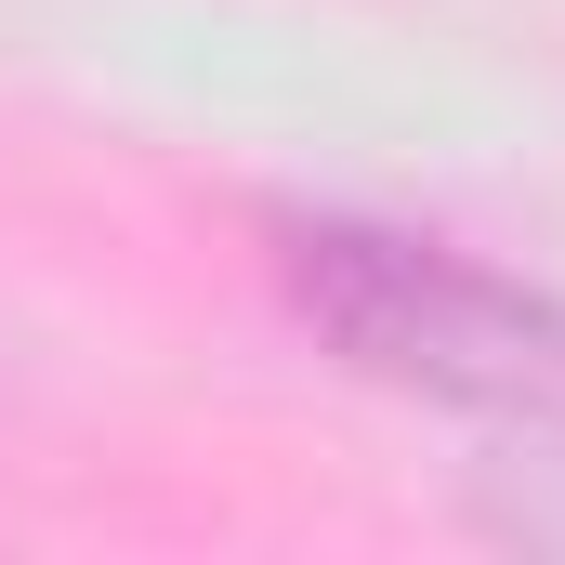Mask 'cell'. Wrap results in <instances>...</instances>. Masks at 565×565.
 <instances>
[{
  "instance_id": "obj_1",
  "label": "cell",
  "mask_w": 565,
  "mask_h": 565,
  "mask_svg": "<svg viewBox=\"0 0 565 565\" xmlns=\"http://www.w3.org/2000/svg\"><path fill=\"white\" fill-rule=\"evenodd\" d=\"M289 302L395 395H434L500 434H565V302L487 277L395 224H289Z\"/></svg>"
}]
</instances>
